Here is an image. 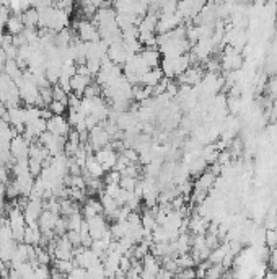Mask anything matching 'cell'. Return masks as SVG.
I'll return each mask as SVG.
<instances>
[{
    "label": "cell",
    "instance_id": "26",
    "mask_svg": "<svg viewBox=\"0 0 277 279\" xmlns=\"http://www.w3.org/2000/svg\"><path fill=\"white\" fill-rule=\"evenodd\" d=\"M268 243L271 247L277 245V234L276 232H268Z\"/></svg>",
    "mask_w": 277,
    "mask_h": 279
},
{
    "label": "cell",
    "instance_id": "18",
    "mask_svg": "<svg viewBox=\"0 0 277 279\" xmlns=\"http://www.w3.org/2000/svg\"><path fill=\"white\" fill-rule=\"evenodd\" d=\"M139 183V176H132V175H121L119 180V186L127 189V191H134L135 186Z\"/></svg>",
    "mask_w": 277,
    "mask_h": 279
},
{
    "label": "cell",
    "instance_id": "20",
    "mask_svg": "<svg viewBox=\"0 0 277 279\" xmlns=\"http://www.w3.org/2000/svg\"><path fill=\"white\" fill-rule=\"evenodd\" d=\"M52 100H57V102H64L67 103L69 100V92H66L64 88L59 85V84H54L52 85Z\"/></svg>",
    "mask_w": 277,
    "mask_h": 279
},
{
    "label": "cell",
    "instance_id": "24",
    "mask_svg": "<svg viewBox=\"0 0 277 279\" xmlns=\"http://www.w3.org/2000/svg\"><path fill=\"white\" fill-rule=\"evenodd\" d=\"M8 171H10L8 167H3V165H0V185H7V183L10 181L8 180Z\"/></svg>",
    "mask_w": 277,
    "mask_h": 279
},
{
    "label": "cell",
    "instance_id": "11",
    "mask_svg": "<svg viewBox=\"0 0 277 279\" xmlns=\"http://www.w3.org/2000/svg\"><path fill=\"white\" fill-rule=\"evenodd\" d=\"M41 240H43V232H41L38 222L28 224L26 229H25V235H23V242L28 243V245L38 247L41 243Z\"/></svg>",
    "mask_w": 277,
    "mask_h": 279
},
{
    "label": "cell",
    "instance_id": "16",
    "mask_svg": "<svg viewBox=\"0 0 277 279\" xmlns=\"http://www.w3.org/2000/svg\"><path fill=\"white\" fill-rule=\"evenodd\" d=\"M5 29H7L10 34H20L23 29H25V25H23V20H21V13H13L11 16H8Z\"/></svg>",
    "mask_w": 277,
    "mask_h": 279
},
{
    "label": "cell",
    "instance_id": "3",
    "mask_svg": "<svg viewBox=\"0 0 277 279\" xmlns=\"http://www.w3.org/2000/svg\"><path fill=\"white\" fill-rule=\"evenodd\" d=\"M85 221L88 222V230L93 239H101L106 232H109V221L104 214H98L95 217L85 219Z\"/></svg>",
    "mask_w": 277,
    "mask_h": 279
},
{
    "label": "cell",
    "instance_id": "21",
    "mask_svg": "<svg viewBox=\"0 0 277 279\" xmlns=\"http://www.w3.org/2000/svg\"><path fill=\"white\" fill-rule=\"evenodd\" d=\"M48 108L51 110L52 115H66V113L69 111L67 103H64V102H57V100H52V102L49 103Z\"/></svg>",
    "mask_w": 277,
    "mask_h": 279
},
{
    "label": "cell",
    "instance_id": "9",
    "mask_svg": "<svg viewBox=\"0 0 277 279\" xmlns=\"http://www.w3.org/2000/svg\"><path fill=\"white\" fill-rule=\"evenodd\" d=\"M84 173L88 175V176H92V178H103V175L106 173L104 168H103V165L98 162L93 152L88 153L85 167H84Z\"/></svg>",
    "mask_w": 277,
    "mask_h": 279
},
{
    "label": "cell",
    "instance_id": "12",
    "mask_svg": "<svg viewBox=\"0 0 277 279\" xmlns=\"http://www.w3.org/2000/svg\"><path fill=\"white\" fill-rule=\"evenodd\" d=\"M140 57L144 59V62L149 65V67H158L162 64V52L158 47H144L142 51L139 52Z\"/></svg>",
    "mask_w": 277,
    "mask_h": 279
},
{
    "label": "cell",
    "instance_id": "13",
    "mask_svg": "<svg viewBox=\"0 0 277 279\" xmlns=\"http://www.w3.org/2000/svg\"><path fill=\"white\" fill-rule=\"evenodd\" d=\"M163 79H165V74H163L162 67H152L142 75V79H140V85H145V87L152 88V87L160 84Z\"/></svg>",
    "mask_w": 277,
    "mask_h": 279
},
{
    "label": "cell",
    "instance_id": "17",
    "mask_svg": "<svg viewBox=\"0 0 277 279\" xmlns=\"http://www.w3.org/2000/svg\"><path fill=\"white\" fill-rule=\"evenodd\" d=\"M5 74H7L10 79H20L21 74H23V69L18 65V62H16V59H7V62H5Z\"/></svg>",
    "mask_w": 277,
    "mask_h": 279
},
{
    "label": "cell",
    "instance_id": "14",
    "mask_svg": "<svg viewBox=\"0 0 277 279\" xmlns=\"http://www.w3.org/2000/svg\"><path fill=\"white\" fill-rule=\"evenodd\" d=\"M21 20L25 28L34 29L36 26H39V11L36 7H28L26 10L21 11Z\"/></svg>",
    "mask_w": 277,
    "mask_h": 279
},
{
    "label": "cell",
    "instance_id": "4",
    "mask_svg": "<svg viewBox=\"0 0 277 279\" xmlns=\"http://www.w3.org/2000/svg\"><path fill=\"white\" fill-rule=\"evenodd\" d=\"M48 131L56 136H62V138H67L69 133L72 131L69 120L64 118V115H52L48 120Z\"/></svg>",
    "mask_w": 277,
    "mask_h": 279
},
{
    "label": "cell",
    "instance_id": "8",
    "mask_svg": "<svg viewBox=\"0 0 277 279\" xmlns=\"http://www.w3.org/2000/svg\"><path fill=\"white\" fill-rule=\"evenodd\" d=\"M77 34L82 41H96L99 39L98 26L92 20H82L77 23Z\"/></svg>",
    "mask_w": 277,
    "mask_h": 279
},
{
    "label": "cell",
    "instance_id": "19",
    "mask_svg": "<svg viewBox=\"0 0 277 279\" xmlns=\"http://www.w3.org/2000/svg\"><path fill=\"white\" fill-rule=\"evenodd\" d=\"M74 266H75L74 260H54V268H57L64 276H67L72 271Z\"/></svg>",
    "mask_w": 277,
    "mask_h": 279
},
{
    "label": "cell",
    "instance_id": "7",
    "mask_svg": "<svg viewBox=\"0 0 277 279\" xmlns=\"http://www.w3.org/2000/svg\"><path fill=\"white\" fill-rule=\"evenodd\" d=\"M160 268H162V265H160V261H158V258L152 252H149L142 258V273H140V278H145V279L157 278Z\"/></svg>",
    "mask_w": 277,
    "mask_h": 279
},
{
    "label": "cell",
    "instance_id": "25",
    "mask_svg": "<svg viewBox=\"0 0 277 279\" xmlns=\"http://www.w3.org/2000/svg\"><path fill=\"white\" fill-rule=\"evenodd\" d=\"M5 62H7V54H5L3 47H0V74H3V70H5Z\"/></svg>",
    "mask_w": 277,
    "mask_h": 279
},
{
    "label": "cell",
    "instance_id": "15",
    "mask_svg": "<svg viewBox=\"0 0 277 279\" xmlns=\"http://www.w3.org/2000/svg\"><path fill=\"white\" fill-rule=\"evenodd\" d=\"M18 248V242L16 240H10L5 243H0V258H2L5 263H10L15 257V252Z\"/></svg>",
    "mask_w": 277,
    "mask_h": 279
},
{
    "label": "cell",
    "instance_id": "22",
    "mask_svg": "<svg viewBox=\"0 0 277 279\" xmlns=\"http://www.w3.org/2000/svg\"><path fill=\"white\" fill-rule=\"evenodd\" d=\"M28 168H29V173H31L34 178L41 175V171H43V162H39L36 158H29L28 160Z\"/></svg>",
    "mask_w": 277,
    "mask_h": 279
},
{
    "label": "cell",
    "instance_id": "6",
    "mask_svg": "<svg viewBox=\"0 0 277 279\" xmlns=\"http://www.w3.org/2000/svg\"><path fill=\"white\" fill-rule=\"evenodd\" d=\"M29 142L23 134H16L10 140V152L15 158H29Z\"/></svg>",
    "mask_w": 277,
    "mask_h": 279
},
{
    "label": "cell",
    "instance_id": "23",
    "mask_svg": "<svg viewBox=\"0 0 277 279\" xmlns=\"http://www.w3.org/2000/svg\"><path fill=\"white\" fill-rule=\"evenodd\" d=\"M67 239L70 240V243H72L74 247H80L82 245V235L79 230H67Z\"/></svg>",
    "mask_w": 277,
    "mask_h": 279
},
{
    "label": "cell",
    "instance_id": "27",
    "mask_svg": "<svg viewBox=\"0 0 277 279\" xmlns=\"http://www.w3.org/2000/svg\"><path fill=\"white\" fill-rule=\"evenodd\" d=\"M271 266H273L274 270H277V250H274L273 253H271Z\"/></svg>",
    "mask_w": 277,
    "mask_h": 279
},
{
    "label": "cell",
    "instance_id": "2",
    "mask_svg": "<svg viewBox=\"0 0 277 279\" xmlns=\"http://www.w3.org/2000/svg\"><path fill=\"white\" fill-rule=\"evenodd\" d=\"M93 153H95L98 162L103 165L104 171L113 170L116 165V160H117V157H119V152H117L111 144H108L106 147H101V149L95 150Z\"/></svg>",
    "mask_w": 277,
    "mask_h": 279
},
{
    "label": "cell",
    "instance_id": "10",
    "mask_svg": "<svg viewBox=\"0 0 277 279\" xmlns=\"http://www.w3.org/2000/svg\"><path fill=\"white\" fill-rule=\"evenodd\" d=\"M93 82V77L90 74H82V72H77L72 79H70V88H72V92L77 95H84L85 88L90 85Z\"/></svg>",
    "mask_w": 277,
    "mask_h": 279
},
{
    "label": "cell",
    "instance_id": "1",
    "mask_svg": "<svg viewBox=\"0 0 277 279\" xmlns=\"http://www.w3.org/2000/svg\"><path fill=\"white\" fill-rule=\"evenodd\" d=\"M88 144L92 145L93 152L101 149V147H106L108 144H111V136L109 133L103 128V124L99 123L98 126H95L93 129L88 131Z\"/></svg>",
    "mask_w": 277,
    "mask_h": 279
},
{
    "label": "cell",
    "instance_id": "5",
    "mask_svg": "<svg viewBox=\"0 0 277 279\" xmlns=\"http://www.w3.org/2000/svg\"><path fill=\"white\" fill-rule=\"evenodd\" d=\"M43 211H44V199H41V198H28L26 206L23 207V214H25L28 224L38 222V219Z\"/></svg>",
    "mask_w": 277,
    "mask_h": 279
}]
</instances>
